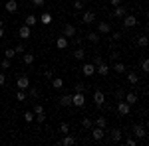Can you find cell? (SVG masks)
Listing matches in <instances>:
<instances>
[{"label": "cell", "mask_w": 149, "mask_h": 146, "mask_svg": "<svg viewBox=\"0 0 149 146\" xmlns=\"http://www.w3.org/2000/svg\"><path fill=\"white\" fill-rule=\"evenodd\" d=\"M70 40H72V44L76 45V47H80V45H81V38H76V36H74V38H70Z\"/></svg>", "instance_id": "obj_40"}, {"label": "cell", "mask_w": 149, "mask_h": 146, "mask_svg": "<svg viewBox=\"0 0 149 146\" xmlns=\"http://www.w3.org/2000/svg\"><path fill=\"white\" fill-rule=\"evenodd\" d=\"M30 36H32L30 26H26V24H24V26H20V30H18V38H20V40H28Z\"/></svg>", "instance_id": "obj_7"}, {"label": "cell", "mask_w": 149, "mask_h": 146, "mask_svg": "<svg viewBox=\"0 0 149 146\" xmlns=\"http://www.w3.org/2000/svg\"><path fill=\"white\" fill-rule=\"evenodd\" d=\"M16 99H18V101H26V93L18 89V93H16Z\"/></svg>", "instance_id": "obj_39"}, {"label": "cell", "mask_w": 149, "mask_h": 146, "mask_svg": "<svg viewBox=\"0 0 149 146\" xmlns=\"http://www.w3.org/2000/svg\"><path fill=\"white\" fill-rule=\"evenodd\" d=\"M127 81H129V85H137V81H139L137 73H135V71H129V73H127Z\"/></svg>", "instance_id": "obj_23"}, {"label": "cell", "mask_w": 149, "mask_h": 146, "mask_svg": "<svg viewBox=\"0 0 149 146\" xmlns=\"http://www.w3.org/2000/svg\"><path fill=\"white\" fill-rule=\"evenodd\" d=\"M52 87H54V89H62V87H64V79L62 77L52 79Z\"/></svg>", "instance_id": "obj_26"}, {"label": "cell", "mask_w": 149, "mask_h": 146, "mask_svg": "<svg viewBox=\"0 0 149 146\" xmlns=\"http://www.w3.org/2000/svg\"><path fill=\"white\" fill-rule=\"evenodd\" d=\"M141 69H143L145 73L149 71V61H147V59H141Z\"/></svg>", "instance_id": "obj_41"}, {"label": "cell", "mask_w": 149, "mask_h": 146, "mask_svg": "<svg viewBox=\"0 0 149 146\" xmlns=\"http://www.w3.org/2000/svg\"><path fill=\"white\" fill-rule=\"evenodd\" d=\"M0 28H4V20L2 18H0Z\"/></svg>", "instance_id": "obj_54"}, {"label": "cell", "mask_w": 149, "mask_h": 146, "mask_svg": "<svg viewBox=\"0 0 149 146\" xmlns=\"http://www.w3.org/2000/svg\"><path fill=\"white\" fill-rule=\"evenodd\" d=\"M24 24L32 28V26H36V24H38V18H36L34 14H28V16H26V20H24Z\"/></svg>", "instance_id": "obj_19"}, {"label": "cell", "mask_w": 149, "mask_h": 146, "mask_svg": "<svg viewBox=\"0 0 149 146\" xmlns=\"http://www.w3.org/2000/svg\"><path fill=\"white\" fill-rule=\"evenodd\" d=\"M81 126H84V128H92L93 121L90 119V117H84V119H81Z\"/></svg>", "instance_id": "obj_29"}, {"label": "cell", "mask_w": 149, "mask_h": 146, "mask_svg": "<svg viewBox=\"0 0 149 146\" xmlns=\"http://www.w3.org/2000/svg\"><path fill=\"white\" fill-rule=\"evenodd\" d=\"M68 38H64V36H60V38H58L56 40V45H58V49H66V47H68Z\"/></svg>", "instance_id": "obj_18"}, {"label": "cell", "mask_w": 149, "mask_h": 146, "mask_svg": "<svg viewBox=\"0 0 149 146\" xmlns=\"http://www.w3.org/2000/svg\"><path fill=\"white\" fill-rule=\"evenodd\" d=\"M60 144H62V146H72V144H76V136L66 134V136H64V140H62Z\"/></svg>", "instance_id": "obj_21"}, {"label": "cell", "mask_w": 149, "mask_h": 146, "mask_svg": "<svg viewBox=\"0 0 149 146\" xmlns=\"http://www.w3.org/2000/svg\"><path fill=\"white\" fill-rule=\"evenodd\" d=\"M78 34V30H76V26H74V24H66V26H64V30H62V36H64V38H74V36Z\"/></svg>", "instance_id": "obj_2"}, {"label": "cell", "mask_w": 149, "mask_h": 146, "mask_svg": "<svg viewBox=\"0 0 149 146\" xmlns=\"http://www.w3.org/2000/svg\"><path fill=\"white\" fill-rule=\"evenodd\" d=\"M4 56H6V59H12V57L16 56V51H14V49H12V47H8V49H6V51H4Z\"/></svg>", "instance_id": "obj_36"}, {"label": "cell", "mask_w": 149, "mask_h": 146, "mask_svg": "<svg viewBox=\"0 0 149 146\" xmlns=\"http://www.w3.org/2000/svg\"><path fill=\"white\" fill-rule=\"evenodd\" d=\"M115 97H117V101H121V99L125 97V91H123V89H117V93H115Z\"/></svg>", "instance_id": "obj_42"}, {"label": "cell", "mask_w": 149, "mask_h": 146, "mask_svg": "<svg viewBox=\"0 0 149 146\" xmlns=\"http://www.w3.org/2000/svg\"><path fill=\"white\" fill-rule=\"evenodd\" d=\"M0 67L2 69H10V59H4V61L0 63Z\"/></svg>", "instance_id": "obj_45"}, {"label": "cell", "mask_w": 149, "mask_h": 146, "mask_svg": "<svg viewBox=\"0 0 149 146\" xmlns=\"http://www.w3.org/2000/svg\"><path fill=\"white\" fill-rule=\"evenodd\" d=\"M42 112H46L44 107H42V105H34V114H42Z\"/></svg>", "instance_id": "obj_38"}, {"label": "cell", "mask_w": 149, "mask_h": 146, "mask_svg": "<svg viewBox=\"0 0 149 146\" xmlns=\"http://www.w3.org/2000/svg\"><path fill=\"white\" fill-rule=\"evenodd\" d=\"M109 69H111V67H109V65H107L105 61H102L100 65H95V73H100L102 77H105V75L109 73Z\"/></svg>", "instance_id": "obj_12"}, {"label": "cell", "mask_w": 149, "mask_h": 146, "mask_svg": "<svg viewBox=\"0 0 149 146\" xmlns=\"http://www.w3.org/2000/svg\"><path fill=\"white\" fill-rule=\"evenodd\" d=\"M14 51H16V53H24V51H26V49H24V44H18L14 47Z\"/></svg>", "instance_id": "obj_44"}, {"label": "cell", "mask_w": 149, "mask_h": 146, "mask_svg": "<svg viewBox=\"0 0 149 146\" xmlns=\"http://www.w3.org/2000/svg\"><path fill=\"white\" fill-rule=\"evenodd\" d=\"M92 136L93 140H103V136H105V128H100V126H92Z\"/></svg>", "instance_id": "obj_6"}, {"label": "cell", "mask_w": 149, "mask_h": 146, "mask_svg": "<svg viewBox=\"0 0 149 146\" xmlns=\"http://www.w3.org/2000/svg\"><path fill=\"white\" fill-rule=\"evenodd\" d=\"M74 10H84V0H74Z\"/></svg>", "instance_id": "obj_35"}, {"label": "cell", "mask_w": 149, "mask_h": 146, "mask_svg": "<svg viewBox=\"0 0 149 146\" xmlns=\"http://www.w3.org/2000/svg\"><path fill=\"white\" fill-rule=\"evenodd\" d=\"M81 22H84V24H92V22H95V14H93L92 10H90V12H84V16H81Z\"/></svg>", "instance_id": "obj_15"}, {"label": "cell", "mask_w": 149, "mask_h": 146, "mask_svg": "<svg viewBox=\"0 0 149 146\" xmlns=\"http://www.w3.org/2000/svg\"><path fill=\"white\" fill-rule=\"evenodd\" d=\"M81 73H84L86 77H92L93 73H95V65H93V63H84V65H81Z\"/></svg>", "instance_id": "obj_9"}, {"label": "cell", "mask_w": 149, "mask_h": 146, "mask_svg": "<svg viewBox=\"0 0 149 146\" xmlns=\"http://www.w3.org/2000/svg\"><path fill=\"white\" fill-rule=\"evenodd\" d=\"M102 61H103V57L100 56V53H97V56L93 57V61H92V63H93V65H100V63H102Z\"/></svg>", "instance_id": "obj_43"}, {"label": "cell", "mask_w": 149, "mask_h": 146, "mask_svg": "<svg viewBox=\"0 0 149 146\" xmlns=\"http://www.w3.org/2000/svg\"><path fill=\"white\" fill-rule=\"evenodd\" d=\"M111 40L119 42V40H121V32H113V34H111Z\"/></svg>", "instance_id": "obj_46"}, {"label": "cell", "mask_w": 149, "mask_h": 146, "mask_svg": "<svg viewBox=\"0 0 149 146\" xmlns=\"http://www.w3.org/2000/svg\"><path fill=\"white\" fill-rule=\"evenodd\" d=\"M123 101L127 103V105H137V93H133V91H131V93H125V97H123Z\"/></svg>", "instance_id": "obj_13"}, {"label": "cell", "mask_w": 149, "mask_h": 146, "mask_svg": "<svg viewBox=\"0 0 149 146\" xmlns=\"http://www.w3.org/2000/svg\"><path fill=\"white\" fill-rule=\"evenodd\" d=\"M22 61H24V65H32L34 63V53H24Z\"/></svg>", "instance_id": "obj_25"}, {"label": "cell", "mask_w": 149, "mask_h": 146, "mask_svg": "<svg viewBox=\"0 0 149 146\" xmlns=\"http://www.w3.org/2000/svg\"><path fill=\"white\" fill-rule=\"evenodd\" d=\"M34 121H38V123H44V121H46V112H42V114H34Z\"/></svg>", "instance_id": "obj_37"}, {"label": "cell", "mask_w": 149, "mask_h": 146, "mask_svg": "<svg viewBox=\"0 0 149 146\" xmlns=\"http://www.w3.org/2000/svg\"><path fill=\"white\" fill-rule=\"evenodd\" d=\"M72 105L78 107V109L84 107V105H86V97H84V93H74V95H72Z\"/></svg>", "instance_id": "obj_1"}, {"label": "cell", "mask_w": 149, "mask_h": 146, "mask_svg": "<svg viewBox=\"0 0 149 146\" xmlns=\"http://www.w3.org/2000/svg\"><path fill=\"white\" fill-rule=\"evenodd\" d=\"M44 2H46V0H32L34 6H44Z\"/></svg>", "instance_id": "obj_49"}, {"label": "cell", "mask_w": 149, "mask_h": 146, "mask_svg": "<svg viewBox=\"0 0 149 146\" xmlns=\"http://www.w3.org/2000/svg\"><path fill=\"white\" fill-rule=\"evenodd\" d=\"M60 105L62 107H72V95H62L60 97Z\"/></svg>", "instance_id": "obj_20"}, {"label": "cell", "mask_w": 149, "mask_h": 146, "mask_svg": "<svg viewBox=\"0 0 149 146\" xmlns=\"http://www.w3.org/2000/svg\"><path fill=\"white\" fill-rule=\"evenodd\" d=\"M40 22L44 24V26H50V24H52V14H50V12H44L42 18H40Z\"/></svg>", "instance_id": "obj_24"}, {"label": "cell", "mask_w": 149, "mask_h": 146, "mask_svg": "<svg viewBox=\"0 0 149 146\" xmlns=\"http://www.w3.org/2000/svg\"><path fill=\"white\" fill-rule=\"evenodd\" d=\"M129 111H131V105H127L123 99H121V101H117V112H119V114H123V117H125V114H129Z\"/></svg>", "instance_id": "obj_5"}, {"label": "cell", "mask_w": 149, "mask_h": 146, "mask_svg": "<svg viewBox=\"0 0 149 146\" xmlns=\"http://www.w3.org/2000/svg\"><path fill=\"white\" fill-rule=\"evenodd\" d=\"M137 45L139 47H147V36H139L137 38Z\"/></svg>", "instance_id": "obj_31"}, {"label": "cell", "mask_w": 149, "mask_h": 146, "mask_svg": "<svg viewBox=\"0 0 149 146\" xmlns=\"http://www.w3.org/2000/svg\"><path fill=\"white\" fill-rule=\"evenodd\" d=\"M121 136H123V132H121L119 128H113V130H111V140H113V142H121Z\"/></svg>", "instance_id": "obj_22"}, {"label": "cell", "mask_w": 149, "mask_h": 146, "mask_svg": "<svg viewBox=\"0 0 149 146\" xmlns=\"http://www.w3.org/2000/svg\"><path fill=\"white\" fill-rule=\"evenodd\" d=\"M4 10L8 12V14H14V12L18 10V2H16V0H8V2L4 4Z\"/></svg>", "instance_id": "obj_14"}, {"label": "cell", "mask_w": 149, "mask_h": 146, "mask_svg": "<svg viewBox=\"0 0 149 146\" xmlns=\"http://www.w3.org/2000/svg\"><path fill=\"white\" fill-rule=\"evenodd\" d=\"M125 14H127V8H125V6H121V4L113 8V16H115V18H123Z\"/></svg>", "instance_id": "obj_16"}, {"label": "cell", "mask_w": 149, "mask_h": 146, "mask_svg": "<svg viewBox=\"0 0 149 146\" xmlns=\"http://www.w3.org/2000/svg\"><path fill=\"white\" fill-rule=\"evenodd\" d=\"M60 132H62V134H68V132H70V124L68 123H62V124H60Z\"/></svg>", "instance_id": "obj_34"}, {"label": "cell", "mask_w": 149, "mask_h": 146, "mask_svg": "<svg viewBox=\"0 0 149 146\" xmlns=\"http://www.w3.org/2000/svg\"><path fill=\"white\" fill-rule=\"evenodd\" d=\"M24 119H26V123H32L34 121V111H26L24 112Z\"/></svg>", "instance_id": "obj_33"}, {"label": "cell", "mask_w": 149, "mask_h": 146, "mask_svg": "<svg viewBox=\"0 0 149 146\" xmlns=\"http://www.w3.org/2000/svg\"><path fill=\"white\" fill-rule=\"evenodd\" d=\"M74 57H76V59H84V57H86V51H84L81 47H76V51H74Z\"/></svg>", "instance_id": "obj_30"}, {"label": "cell", "mask_w": 149, "mask_h": 146, "mask_svg": "<svg viewBox=\"0 0 149 146\" xmlns=\"http://www.w3.org/2000/svg\"><path fill=\"white\" fill-rule=\"evenodd\" d=\"M109 32H111V24H109V22H100V24H97V34L107 36Z\"/></svg>", "instance_id": "obj_8"}, {"label": "cell", "mask_w": 149, "mask_h": 146, "mask_svg": "<svg viewBox=\"0 0 149 146\" xmlns=\"http://www.w3.org/2000/svg\"><path fill=\"white\" fill-rule=\"evenodd\" d=\"M4 38V28H0V40Z\"/></svg>", "instance_id": "obj_53"}, {"label": "cell", "mask_w": 149, "mask_h": 146, "mask_svg": "<svg viewBox=\"0 0 149 146\" xmlns=\"http://www.w3.org/2000/svg\"><path fill=\"white\" fill-rule=\"evenodd\" d=\"M123 26L125 28H133V26H137V18L133 16V14H129V16H123Z\"/></svg>", "instance_id": "obj_10"}, {"label": "cell", "mask_w": 149, "mask_h": 146, "mask_svg": "<svg viewBox=\"0 0 149 146\" xmlns=\"http://www.w3.org/2000/svg\"><path fill=\"white\" fill-rule=\"evenodd\" d=\"M117 73V75H121V73H125L127 71V67H125V63H121V61H117V63H113V67H111Z\"/></svg>", "instance_id": "obj_17"}, {"label": "cell", "mask_w": 149, "mask_h": 146, "mask_svg": "<svg viewBox=\"0 0 149 146\" xmlns=\"http://www.w3.org/2000/svg\"><path fill=\"white\" fill-rule=\"evenodd\" d=\"M38 95H40L38 89H30V97H32V99H38Z\"/></svg>", "instance_id": "obj_48"}, {"label": "cell", "mask_w": 149, "mask_h": 146, "mask_svg": "<svg viewBox=\"0 0 149 146\" xmlns=\"http://www.w3.org/2000/svg\"><path fill=\"white\" fill-rule=\"evenodd\" d=\"M125 144H129V146H135V144H137V140H135V138H129V140H127Z\"/></svg>", "instance_id": "obj_50"}, {"label": "cell", "mask_w": 149, "mask_h": 146, "mask_svg": "<svg viewBox=\"0 0 149 146\" xmlns=\"http://www.w3.org/2000/svg\"><path fill=\"white\" fill-rule=\"evenodd\" d=\"M109 4H111V6H119V4H121V0H109Z\"/></svg>", "instance_id": "obj_51"}, {"label": "cell", "mask_w": 149, "mask_h": 146, "mask_svg": "<svg viewBox=\"0 0 149 146\" xmlns=\"http://www.w3.org/2000/svg\"><path fill=\"white\" fill-rule=\"evenodd\" d=\"M4 83H6V77H4V73H0V87H2Z\"/></svg>", "instance_id": "obj_52"}, {"label": "cell", "mask_w": 149, "mask_h": 146, "mask_svg": "<svg viewBox=\"0 0 149 146\" xmlns=\"http://www.w3.org/2000/svg\"><path fill=\"white\" fill-rule=\"evenodd\" d=\"M44 77H46V79H52V77H54V73H52V69H46V71H44Z\"/></svg>", "instance_id": "obj_47"}, {"label": "cell", "mask_w": 149, "mask_h": 146, "mask_svg": "<svg viewBox=\"0 0 149 146\" xmlns=\"http://www.w3.org/2000/svg\"><path fill=\"white\" fill-rule=\"evenodd\" d=\"M95 126L105 128V126H107V119H105V117H97V119H95Z\"/></svg>", "instance_id": "obj_28"}, {"label": "cell", "mask_w": 149, "mask_h": 146, "mask_svg": "<svg viewBox=\"0 0 149 146\" xmlns=\"http://www.w3.org/2000/svg\"><path fill=\"white\" fill-rule=\"evenodd\" d=\"M86 38H88L92 44H97V42H100V34H97V32H90V34L86 36Z\"/></svg>", "instance_id": "obj_27"}, {"label": "cell", "mask_w": 149, "mask_h": 146, "mask_svg": "<svg viewBox=\"0 0 149 146\" xmlns=\"http://www.w3.org/2000/svg\"><path fill=\"white\" fill-rule=\"evenodd\" d=\"M133 134H135V140H143V138L147 136V130H145V126L135 124V126H133Z\"/></svg>", "instance_id": "obj_3"}, {"label": "cell", "mask_w": 149, "mask_h": 146, "mask_svg": "<svg viewBox=\"0 0 149 146\" xmlns=\"http://www.w3.org/2000/svg\"><path fill=\"white\" fill-rule=\"evenodd\" d=\"M84 91H86V85L84 83H76L74 85V93H84Z\"/></svg>", "instance_id": "obj_32"}, {"label": "cell", "mask_w": 149, "mask_h": 146, "mask_svg": "<svg viewBox=\"0 0 149 146\" xmlns=\"http://www.w3.org/2000/svg\"><path fill=\"white\" fill-rule=\"evenodd\" d=\"M16 87H18L20 91H26L28 87H30V79L26 77V75H20V77L16 79Z\"/></svg>", "instance_id": "obj_4"}, {"label": "cell", "mask_w": 149, "mask_h": 146, "mask_svg": "<svg viewBox=\"0 0 149 146\" xmlns=\"http://www.w3.org/2000/svg\"><path fill=\"white\" fill-rule=\"evenodd\" d=\"M93 103H95L100 109L103 107V103H105V95H103V91H95V93H93Z\"/></svg>", "instance_id": "obj_11"}]
</instances>
